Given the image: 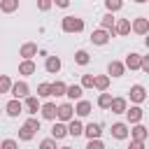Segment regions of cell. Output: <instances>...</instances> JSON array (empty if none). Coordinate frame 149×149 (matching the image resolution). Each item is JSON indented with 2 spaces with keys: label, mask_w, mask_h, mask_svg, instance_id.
I'll use <instances>...</instances> for the list:
<instances>
[{
  "label": "cell",
  "mask_w": 149,
  "mask_h": 149,
  "mask_svg": "<svg viewBox=\"0 0 149 149\" xmlns=\"http://www.w3.org/2000/svg\"><path fill=\"white\" fill-rule=\"evenodd\" d=\"M61 28H63V33H81L84 30V19H79V16H63Z\"/></svg>",
  "instance_id": "cell-1"
},
{
  "label": "cell",
  "mask_w": 149,
  "mask_h": 149,
  "mask_svg": "<svg viewBox=\"0 0 149 149\" xmlns=\"http://www.w3.org/2000/svg\"><path fill=\"white\" fill-rule=\"evenodd\" d=\"M72 116H74V107H72L70 102H63V105H58V107H56V119H58L61 123L72 121Z\"/></svg>",
  "instance_id": "cell-2"
},
{
  "label": "cell",
  "mask_w": 149,
  "mask_h": 149,
  "mask_svg": "<svg viewBox=\"0 0 149 149\" xmlns=\"http://www.w3.org/2000/svg\"><path fill=\"white\" fill-rule=\"evenodd\" d=\"M19 56H23V61H33V56H37V44H35V42H26V44H21Z\"/></svg>",
  "instance_id": "cell-3"
},
{
  "label": "cell",
  "mask_w": 149,
  "mask_h": 149,
  "mask_svg": "<svg viewBox=\"0 0 149 149\" xmlns=\"http://www.w3.org/2000/svg\"><path fill=\"white\" fill-rule=\"evenodd\" d=\"M28 84L26 81H16V84H12V88H9V93L14 95V100H21V98H26L28 95Z\"/></svg>",
  "instance_id": "cell-4"
},
{
  "label": "cell",
  "mask_w": 149,
  "mask_h": 149,
  "mask_svg": "<svg viewBox=\"0 0 149 149\" xmlns=\"http://www.w3.org/2000/svg\"><path fill=\"white\" fill-rule=\"evenodd\" d=\"M130 100H133V102H144V100H147V88H144L142 84L130 86Z\"/></svg>",
  "instance_id": "cell-5"
},
{
  "label": "cell",
  "mask_w": 149,
  "mask_h": 149,
  "mask_svg": "<svg viewBox=\"0 0 149 149\" xmlns=\"http://www.w3.org/2000/svg\"><path fill=\"white\" fill-rule=\"evenodd\" d=\"M84 135H86L88 140H100V135H102V126H100V123H88V126L84 128Z\"/></svg>",
  "instance_id": "cell-6"
},
{
  "label": "cell",
  "mask_w": 149,
  "mask_h": 149,
  "mask_svg": "<svg viewBox=\"0 0 149 149\" xmlns=\"http://www.w3.org/2000/svg\"><path fill=\"white\" fill-rule=\"evenodd\" d=\"M114 23H116V19H114V14H109V12L100 19V26H102V30H107V33H109V37L114 35Z\"/></svg>",
  "instance_id": "cell-7"
},
{
  "label": "cell",
  "mask_w": 149,
  "mask_h": 149,
  "mask_svg": "<svg viewBox=\"0 0 149 149\" xmlns=\"http://www.w3.org/2000/svg\"><path fill=\"white\" fill-rule=\"evenodd\" d=\"M130 28H133L137 35H147V33H149V21H147L144 16H140V19H135V21H133V26H130Z\"/></svg>",
  "instance_id": "cell-8"
},
{
  "label": "cell",
  "mask_w": 149,
  "mask_h": 149,
  "mask_svg": "<svg viewBox=\"0 0 149 149\" xmlns=\"http://www.w3.org/2000/svg\"><path fill=\"white\" fill-rule=\"evenodd\" d=\"M91 42H93V44H107V42H109V33L102 30V28L93 30V33H91Z\"/></svg>",
  "instance_id": "cell-9"
},
{
  "label": "cell",
  "mask_w": 149,
  "mask_h": 149,
  "mask_svg": "<svg viewBox=\"0 0 149 149\" xmlns=\"http://www.w3.org/2000/svg\"><path fill=\"white\" fill-rule=\"evenodd\" d=\"M5 112H7L9 116H19V114L23 112V102H21V100H14V98H12V100L7 102V107H5Z\"/></svg>",
  "instance_id": "cell-10"
},
{
  "label": "cell",
  "mask_w": 149,
  "mask_h": 149,
  "mask_svg": "<svg viewBox=\"0 0 149 149\" xmlns=\"http://www.w3.org/2000/svg\"><path fill=\"white\" fill-rule=\"evenodd\" d=\"M130 33V21L128 19H119L114 23V35H128Z\"/></svg>",
  "instance_id": "cell-11"
},
{
  "label": "cell",
  "mask_w": 149,
  "mask_h": 149,
  "mask_svg": "<svg viewBox=\"0 0 149 149\" xmlns=\"http://www.w3.org/2000/svg\"><path fill=\"white\" fill-rule=\"evenodd\" d=\"M140 54H135V51H130L128 56H126V63H123V68H130V70H140Z\"/></svg>",
  "instance_id": "cell-12"
},
{
  "label": "cell",
  "mask_w": 149,
  "mask_h": 149,
  "mask_svg": "<svg viewBox=\"0 0 149 149\" xmlns=\"http://www.w3.org/2000/svg\"><path fill=\"white\" fill-rule=\"evenodd\" d=\"M44 68H47V72L56 74V72L61 70V58H58V56H47V63H44Z\"/></svg>",
  "instance_id": "cell-13"
},
{
  "label": "cell",
  "mask_w": 149,
  "mask_h": 149,
  "mask_svg": "<svg viewBox=\"0 0 149 149\" xmlns=\"http://www.w3.org/2000/svg\"><path fill=\"white\" fill-rule=\"evenodd\" d=\"M109 109H112V114H123L128 107H126V100H123V98H112Z\"/></svg>",
  "instance_id": "cell-14"
},
{
  "label": "cell",
  "mask_w": 149,
  "mask_h": 149,
  "mask_svg": "<svg viewBox=\"0 0 149 149\" xmlns=\"http://www.w3.org/2000/svg\"><path fill=\"white\" fill-rule=\"evenodd\" d=\"M142 114H144V112H142V107H137V105L130 107V109H126V116H128L130 123H140V121H142Z\"/></svg>",
  "instance_id": "cell-15"
},
{
  "label": "cell",
  "mask_w": 149,
  "mask_h": 149,
  "mask_svg": "<svg viewBox=\"0 0 149 149\" xmlns=\"http://www.w3.org/2000/svg\"><path fill=\"white\" fill-rule=\"evenodd\" d=\"M81 133H84V126H81V121H77V119L68 121V135H72V137H79Z\"/></svg>",
  "instance_id": "cell-16"
},
{
  "label": "cell",
  "mask_w": 149,
  "mask_h": 149,
  "mask_svg": "<svg viewBox=\"0 0 149 149\" xmlns=\"http://www.w3.org/2000/svg\"><path fill=\"white\" fill-rule=\"evenodd\" d=\"M65 135H68V126H65V123L58 121V123L51 126V137H54V140H63Z\"/></svg>",
  "instance_id": "cell-17"
},
{
  "label": "cell",
  "mask_w": 149,
  "mask_h": 149,
  "mask_svg": "<svg viewBox=\"0 0 149 149\" xmlns=\"http://www.w3.org/2000/svg\"><path fill=\"white\" fill-rule=\"evenodd\" d=\"M130 135H133V140H137V142H144V140H147V135H149V130H147L142 123H135V128L130 130Z\"/></svg>",
  "instance_id": "cell-18"
},
{
  "label": "cell",
  "mask_w": 149,
  "mask_h": 149,
  "mask_svg": "<svg viewBox=\"0 0 149 149\" xmlns=\"http://www.w3.org/2000/svg\"><path fill=\"white\" fill-rule=\"evenodd\" d=\"M107 72H109L112 77H121V74L126 72V68H123V63H121V61H112V63L107 65Z\"/></svg>",
  "instance_id": "cell-19"
},
{
  "label": "cell",
  "mask_w": 149,
  "mask_h": 149,
  "mask_svg": "<svg viewBox=\"0 0 149 149\" xmlns=\"http://www.w3.org/2000/svg\"><path fill=\"white\" fill-rule=\"evenodd\" d=\"M23 107L28 109V114H35V112H40V100H37L35 95H26V102H23Z\"/></svg>",
  "instance_id": "cell-20"
},
{
  "label": "cell",
  "mask_w": 149,
  "mask_h": 149,
  "mask_svg": "<svg viewBox=\"0 0 149 149\" xmlns=\"http://www.w3.org/2000/svg\"><path fill=\"white\" fill-rule=\"evenodd\" d=\"M40 112H42V116L49 119V121L56 119V105H54V102H44V105L40 107Z\"/></svg>",
  "instance_id": "cell-21"
},
{
  "label": "cell",
  "mask_w": 149,
  "mask_h": 149,
  "mask_svg": "<svg viewBox=\"0 0 149 149\" xmlns=\"http://www.w3.org/2000/svg\"><path fill=\"white\" fill-rule=\"evenodd\" d=\"M112 135H114L116 140H126V137H128V126H126V123H114V126H112Z\"/></svg>",
  "instance_id": "cell-22"
},
{
  "label": "cell",
  "mask_w": 149,
  "mask_h": 149,
  "mask_svg": "<svg viewBox=\"0 0 149 149\" xmlns=\"http://www.w3.org/2000/svg\"><path fill=\"white\" fill-rule=\"evenodd\" d=\"M81 93H84V88H81L79 84H72V86L65 88V95L72 98V100H81Z\"/></svg>",
  "instance_id": "cell-23"
},
{
  "label": "cell",
  "mask_w": 149,
  "mask_h": 149,
  "mask_svg": "<svg viewBox=\"0 0 149 149\" xmlns=\"http://www.w3.org/2000/svg\"><path fill=\"white\" fill-rule=\"evenodd\" d=\"M19 9V0H0V12L5 14H12Z\"/></svg>",
  "instance_id": "cell-24"
},
{
  "label": "cell",
  "mask_w": 149,
  "mask_h": 149,
  "mask_svg": "<svg viewBox=\"0 0 149 149\" xmlns=\"http://www.w3.org/2000/svg\"><path fill=\"white\" fill-rule=\"evenodd\" d=\"M74 112H77V116H88L91 114V102L88 100H79L77 107H74Z\"/></svg>",
  "instance_id": "cell-25"
},
{
  "label": "cell",
  "mask_w": 149,
  "mask_h": 149,
  "mask_svg": "<svg viewBox=\"0 0 149 149\" xmlns=\"http://www.w3.org/2000/svg\"><path fill=\"white\" fill-rule=\"evenodd\" d=\"M93 86H95L98 91H107V86H109V77H107V74L93 77Z\"/></svg>",
  "instance_id": "cell-26"
},
{
  "label": "cell",
  "mask_w": 149,
  "mask_h": 149,
  "mask_svg": "<svg viewBox=\"0 0 149 149\" xmlns=\"http://www.w3.org/2000/svg\"><path fill=\"white\" fill-rule=\"evenodd\" d=\"M65 84L63 81H54V84H49V91H51V95H56V98H61V95H65Z\"/></svg>",
  "instance_id": "cell-27"
},
{
  "label": "cell",
  "mask_w": 149,
  "mask_h": 149,
  "mask_svg": "<svg viewBox=\"0 0 149 149\" xmlns=\"http://www.w3.org/2000/svg\"><path fill=\"white\" fill-rule=\"evenodd\" d=\"M37 68H35V63L33 61H21V65H19V74H33Z\"/></svg>",
  "instance_id": "cell-28"
},
{
  "label": "cell",
  "mask_w": 149,
  "mask_h": 149,
  "mask_svg": "<svg viewBox=\"0 0 149 149\" xmlns=\"http://www.w3.org/2000/svg\"><path fill=\"white\" fill-rule=\"evenodd\" d=\"M105 7H107L109 14H114V12H119V9L123 7V2H121V0H105Z\"/></svg>",
  "instance_id": "cell-29"
},
{
  "label": "cell",
  "mask_w": 149,
  "mask_h": 149,
  "mask_svg": "<svg viewBox=\"0 0 149 149\" xmlns=\"http://www.w3.org/2000/svg\"><path fill=\"white\" fill-rule=\"evenodd\" d=\"M109 102H112V95H109V93H100V95H98V107L109 109Z\"/></svg>",
  "instance_id": "cell-30"
},
{
  "label": "cell",
  "mask_w": 149,
  "mask_h": 149,
  "mask_svg": "<svg viewBox=\"0 0 149 149\" xmlns=\"http://www.w3.org/2000/svg\"><path fill=\"white\" fill-rule=\"evenodd\" d=\"M9 88H12V79L7 74H0V93H9Z\"/></svg>",
  "instance_id": "cell-31"
},
{
  "label": "cell",
  "mask_w": 149,
  "mask_h": 149,
  "mask_svg": "<svg viewBox=\"0 0 149 149\" xmlns=\"http://www.w3.org/2000/svg\"><path fill=\"white\" fill-rule=\"evenodd\" d=\"M74 61H77L79 65H86V63H88V51H84V49H79V51L74 54Z\"/></svg>",
  "instance_id": "cell-32"
},
{
  "label": "cell",
  "mask_w": 149,
  "mask_h": 149,
  "mask_svg": "<svg viewBox=\"0 0 149 149\" xmlns=\"http://www.w3.org/2000/svg\"><path fill=\"white\" fill-rule=\"evenodd\" d=\"M23 126H26L28 130H33V133H35V130H40V119H35V116H30V119H28V121H26Z\"/></svg>",
  "instance_id": "cell-33"
},
{
  "label": "cell",
  "mask_w": 149,
  "mask_h": 149,
  "mask_svg": "<svg viewBox=\"0 0 149 149\" xmlns=\"http://www.w3.org/2000/svg\"><path fill=\"white\" fill-rule=\"evenodd\" d=\"M33 135H35V133H33V130H28L26 126H21V128H19V137H21V140H26V142H28V140H33Z\"/></svg>",
  "instance_id": "cell-34"
},
{
  "label": "cell",
  "mask_w": 149,
  "mask_h": 149,
  "mask_svg": "<svg viewBox=\"0 0 149 149\" xmlns=\"http://www.w3.org/2000/svg\"><path fill=\"white\" fill-rule=\"evenodd\" d=\"M79 86H81V88H93V74H84Z\"/></svg>",
  "instance_id": "cell-35"
},
{
  "label": "cell",
  "mask_w": 149,
  "mask_h": 149,
  "mask_svg": "<svg viewBox=\"0 0 149 149\" xmlns=\"http://www.w3.org/2000/svg\"><path fill=\"white\" fill-rule=\"evenodd\" d=\"M37 95H40V98H49V95H51L49 84H40V86H37Z\"/></svg>",
  "instance_id": "cell-36"
},
{
  "label": "cell",
  "mask_w": 149,
  "mask_h": 149,
  "mask_svg": "<svg viewBox=\"0 0 149 149\" xmlns=\"http://www.w3.org/2000/svg\"><path fill=\"white\" fill-rule=\"evenodd\" d=\"M40 149H56V140H54V137L42 140V142H40Z\"/></svg>",
  "instance_id": "cell-37"
},
{
  "label": "cell",
  "mask_w": 149,
  "mask_h": 149,
  "mask_svg": "<svg viewBox=\"0 0 149 149\" xmlns=\"http://www.w3.org/2000/svg\"><path fill=\"white\" fill-rule=\"evenodd\" d=\"M37 9L40 12H49L51 9V0H37Z\"/></svg>",
  "instance_id": "cell-38"
},
{
  "label": "cell",
  "mask_w": 149,
  "mask_h": 149,
  "mask_svg": "<svg viewBox=\"0 0 149 149\" xmlns=\"http://www.w3.org/2000/svg\"><path fill=\"white\" fill-rule=\"evenodd\" d=\"M0 149H19V144H16L14 140H2V144H0Z\"/></svg>",
  "instance_id": "cell-39"
},
{
  "label": "cell",
  "mask_w": 149,
  "mask_h": 149,
  "mask_svg": "<svg viewBox=\"0 0 149 149\" xmlns=\"http://www.w3.org/2000/svg\"><path fill=\"white\" fill-rule=\"evenodd\" d=\"M86 149H105V144H102L100 140H88V144H86Z\"/></svg>",
  "instance_id": "cell-40"
},
{
  "label": "cell",
  "mask_w": 149,
  "mask_h": 149,
  "mask_svg": "<svg viewBox=\"0 0 149 149\" xmlns=\"http://www.w3.org/2000/svg\"><path fill=\"white\" fill-rule=\"evenodd\" d=\"M128 149H144V142H137V140H130V147Z\"/></svg>",
  "instance_id": "cell-41"
},
{
  "label": "cell",
  "mask_w": 149,
  "mask_h": 149,
  "mask_svg": "<svg viewBox=\"0 0 149 149\" xmlns=\"http://www.w3.org/2000/svg\"><path fill=\"white\" fill-rule=\"evenodd\" d=\"M51 5H56V7H68L70 0H51Z\"/></svg>",
  "instance_id": "cell-42"
},
{
  "label": "cell",
  "mask_w": 149,
  "mask_h": 149,
  "mask_svg": "<svg viewBox=\"0 0 149 149\" xmlns=\"http://www.w3.org/2000/svg\"><path fill=\"white\" fill-rule=\"evenodd\" d=\"M135 2H137V5H142V2H147V0H135Z\"/></svg>",
  "instance_id": "cell-43"
},
{
  "label": "cell",
  "mask_w": 149,
  "mask_h": 149,
  "mask_svg": "<svg viewBox=\"0 0 149 149\" xmlns=\"http://www.w3.org/2000/svg\"><path fill=\"white\" fill-rule=\"evenodd\" d=\"M61 149H72V147H61Z\"/></svg>",
  "instance_id": "cell-44"
}]
</instances>
